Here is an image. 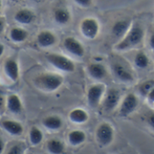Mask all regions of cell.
Segmentation results:
<instances>
[{"mask_svg":"<svg viewBox=\"0 0 154 154\" xmlns=\"http://www.w3.org/2000/svg\"><path fill=\"white\" fill-rule=\"evenodd\" d=\"M63 77L55 73H45L38 76L35 80L36 85L46 91L57 90L63 85Z\"/></svg>","mask_w":154,"mask_h":154,"instance_id":"2","label":"cell"},{"mask_svg":"<svg viewBox=\"0 0 154 154\" xmlns=\"http://www.w3.org/2000/svg\"><path fill=\"white\" fill-rule=\"evenodd\" d=\"M4 70L8 77L16 82L18 80L19 77V67L18 63L16 60L14 59H8L6 61L5 65H4Z\"/></svg>","mask_w":154,"mask_h":154,"instance_id":"12","label":"cell"},{"mask_svg":"<svg viewBox=\"0 0 154 154\" xmlns=\"http://www.w3.org/2000/svg\"><path fill=\"white\" fill-rule=\"evenodd\" d=\"M112 73L115 78L124 84H131L134 82V75L132 72L122 63H114L112 65Z\"/></svg>","mask_w":154,"mask_h":154,"instance_id":"5","label":"cell"},{"mask_svg":"<svg viewBox=\"0 0 154 154\" xmlns=\"http://www.w3.org/2000/svg\"><path fill=\"white\" fill-rule=\"evenodd\" d=\"M146 122L154 131V112H150L146 117Z\"/></svg>","mask_w":154,"mask_h":154,"instance_id":"29","label":"cell"},{"mask_svg":"<svg viewBox=\"0 0 154 154\" xmlns=\"http://www.w3.org/2000/svg\"><path fill=\"white\" fill-rule=\"evenodd\" d=\"M4 27H5V24H4V21L0 19V34H1L4 30Z\"/></svg>","mask_w":154,"mask_h":154,"instance_id":"34","label":"cell"},{"mask_svg":"<svg viewBox=\"0 0 154 154\" xmlns=\"http://www.w3.org/2000/svg\"><path fill=\"white\" fill-rule=\"evenodd\" d=\"M8 108L13 113H20L23 106L20 98L17 94H10L8 99Z\"/></svg>","mask_w":154,"mask_h":154,"instance_id":"19","label":"cell"},{"mask_svg":"<svg viewBox=\"0 0 154 154\" xmlns=\"http://www.w3.org/2000/svg\"><path fill=\"white\" fill-rule=\"evenodd\" d=\"M80 28L85 37L88 39H94L99 34L100 26L96 19L89 17V18H85L82 21Z\"/></svg>","mask_w":154,"mask_h":154,"instance_id":"7","label":"cell"},{"mask_svg":"<svg viewBox=\"0 0 154 154\" xmlns=\"http://www.w3.org/2000/svg\"><path fill=\"white\" fill-rule=\"evenodd\" d=\"M131 21L130 19H122L116 21L112 27V34L117 38H122L131 26Z\"/></svg>","mask_w":154,"mask_h":154,"instance_id":"11","label":"cell"},{"mask_svg":"<svg viewBox=\"0 0 154 154\" xmlns=\"http://www.w3.org/2000/svg\"><path fill=\"white\" fill-rule=\"evenodd\" d=\"M96 140L102 146H109L114 138V130L107 122H103L96 130Z\"/></svg>","mask_w":154,"mask_h":154,"instance_id":"4","label":"cell"},{"mask_svg":"<svg viewBox=\"0 0 154 154\" xmlns=\"http://www.w3.org/2000/svg\"><path fill=\"white\" fill-rule=\"evenodd\" d=\"M105 92V86L103 85H94L87 92V102L92 108H96L100 104L102 98Z\"/></svg>","mask_w":154,"mask_h":154,"instance_id":"8","label":"cell"},{"mask_svg":"<svg viewBox=\"0 0 154 154\" xmlns=\"http://www.w3.org/2000/svg\"><path fill=\"white\" fill-rule=\"evenodd\" d=\"M11 1H13V2H17L18 0H11Z\"/></svg>","mask_w":154,"mask_h":154,"instance_id":"38","label":"cell"},{"mask_svg":"<svg viewBox=\"0 0 154 154\" xmlns=\"http://www.w3.org/2000/svg\"><path fill=\"white\" fill-rule=\"evenodd\" d=\"M154 87V80H149L142 83L139 87V92L141 95L146 96L148 93Z\"/></svg>","mask_w":154,"mask_h":154,"instance_id":"26","label":"cell"},{"mask_svg":"<svg viewBox=\"0 0 154 154\" xmlns=\"http://www.w3.org/2000/svg\"><path fill=\"white\" fill-rule=\"evenodd\" d=\"M121 101V94L120 92L116 89H110L108 90L103 103V109L106 112H112L113 111L119 104Z\"/></svg>","mask_w":154,"mask_h":154,"instance_id":"9","label":"cell"},{"mask_svg":"<svg viewBox=\"0 0 154 154\" xmlns=\"http://www.w3.org/2000/svg\"><path fill=\"white\" fill-rule=\"evenodd\" d=\"M37 43L42 47H50L56 43V37L52 32L42 31L37 35Z\"/></svg>","mask_w":154,"mask_h":154,"instance_id":"13","label":"cell"},{"mask_svg":"<svg viewBox=\"0 0 154 154\" xmlns=\"http://www.w3.org/2000/svg\"><path fill=\"white\" fill-rule=\"evenodd\" d=\"M74 2L82 8H89L93 3V0H74Z\"/></svg>","mask_w":154,"mask_h":154,"instance_id":"27","label":"cell"},{"mask_svg":"<svg viewBox=\"0 0 154 154\" xmlns=\"http://www.w3.org/2000/svg\"><path fill=\"white\" fill-rule=\"evenodd\" d=\"M2 127L10 134L12 135H21L24 131L23 126L16 122L11 120H6L2 122Z\"/></svg>","mask_w":154,"mask_h":154,"instance_id":"16","label":"cell"},{"mask_svg":"<svg viewBox=\"0 0 154 154\" xmlns=\"http://www.w3.org/2000/svg\"><path fill=\"white\" fill-rule=\"evenodd\" d=\"M34 2H40V1H42V0H33Z\"/></svg>","mask_w":154,"mask_h":154,"instance_id":"36","label":"cell"},{"mask_svg":"<svg viewBox=\"0 0 154 154\" xmlns=\"http://www.w3.org/2000/svg\"><path fill=\"white\" fill-rule=\"evenodd\" d=\"M86 135L83 131H72L68 134V140L70 144L72 146H77L79 144H82L85 140Z\"/></svg>","mask_w":154,"mask_h":154,"instance_id":"20","label":"cell"},{"mask_svg":"<svg viewBox=\"0 0 154 154\" xmlns=\"http://www.w3.org/2000/svg\"><path fill=\"white\" fill-rule=\"evenodd\" d=\"M146 97H147V100H148L149 103H154V87L148 93Z\"/></svg>","mask_w":154,"mask_h":154,"instance_id":"30","label":"cell"},{"mask_svg":"<svg viewBox=\"0 0 154 154\" xmlns=\"http://www.w3.org/2000/svg\"><path fill=\"white\" fill-rule=\"evenodd\" d=\"M4 149H5V142L1 138H0V153L3 152Z\"/></svg>","mask_w":154,"mask_h":154,"instance_id":"33","label":"cell"},{"mask_svg":"<svg viewBox=\"0 0 154 154\" xmlns=\"http://www.w3.org/2000/svg\"><path fill=\"white\" fill-rule=\"evenodd\" d=\"M4 50H5V48H4V45L0 44V56H1V55L4 54Z\"/></svg>","mask_w":154,"mask_h":154,"instance_id":"35","label":"cell"},{"mask_svg":"<svg viewBox=\"0 0 154 154\" xmlns=\"http://www.w3.org/2000/svg\"><path fill=\"white\" fill-rule=\"evenodd\" d=\"M46 60L53 64L54 67H56L57 69L63 71V72H71L74 71V63L68 59L67 57L58 54H49L46 55Z\"/></svg>","mask_w":154,"mask_h":154,"instance_id":"3","label":"cell"},{"mask_svg":"<svg viewBox=\"0 0 154 154\" xmlns=\"http://www.w3.org/2000/svg\"><path fill=\"white\" fill-rule=\"evenodd\" d=\"M28 36L27 31L19 27H14L10 30V38L15 43L24 42Z\"/></svg>","mask_w":154,"mask_h":154,"instance_id":"22","label":"cell"},{"mask_svg":"<svg viewBox=\"0 0 154 154\" xmlns=\"http://www.w3.org/2000/svg\"><path fill=\"white\" fill-rule=\"evenodd\" d=\"M5 104V98H4V95L2 94H0V109L3 108Z\"/></svg>","mask_w":154,"mask_h":154,"instance_id":"31","label":"cell"},{"mask_svg":"<svg viewBox=\"0 0 154 154\" xmlns=\"http://www.w3.org/2000/svg\"><path fill=\"white\" fill-rule=\"evenodd\" d=\"M14 19L23 25L31 24L35 19V14L28 9H20L18 10L14 17Z\"/></svg>","mask_w":154,"mask_h":154,"instance_id":"15","label":"cell"},{"mask_svg":"<svg viewBox=\"0 0 154 154\" xmlns=\"http://www.w3.org/2000/svg\"><path fill=\"white\" fill-rule=\"evenodd\" d=\"M153 105H154V103H153Z\"/></svg>","mask_w":154,"mask_h":154,"instance_id":"39","label":"cell"},{"mask_svg":"<svg viewBox=\"0 0 154 154\" xmlns=\"http://www.w3.org/2000/svg\"><path fill=\"white\" fill-rule=\"evenodd\" d=\"M69 118L71 120V122L77 123V124H82L85 123L88 121V113L80 108H77L72 110L70 114H69Z\"/></svg>","mask_w":154,"mask_h":154,"instance_id":"17","label":"cell"},{"mask_svg":"<svg viewBox=\"0 0 154 154\" xmlns=\"http://www.w3.org/2000/svg\"><path fill=\"white\" fill-rule=\"evenodd\" d=\"M47 150L53 154H61L64 151V145L61 140H51L47 142Z\"/></svg>","mask_w":154,"mask_h":154,"instance_id":"23","label":"cell"},{"mask_svg":"<svg viewBox=\"0 0 154 154\" xmlns=\"http://www.w3.org/2000/svg\"><path fill=\"white\" fill-rule=\"evenodd\" d=\"M43 125L51 131H56L59 130L63 125V121L60 117L55 115H51L43 120Z\"/></svg>","mask_w":154,"mask_h":154,"instance_id":"18","label":"cell"},{"mask_svg":"<svg viewBox=\"0 0 154 154\" xmlns=\"http://www.w3.org/2000/svg\"><path fill=\"white\" fill-rule=\"evenodd\" d=\"M149 61L147 56V54L143 51H139L134 57V64L140 68V69H144L149 66Z\"/></svg>","mask_w":154,"mask_h":154,"instance_id":"24","label":"cell"},{"mask_svg":"<svg viewBox=\"0 0 154 154\" xmlns=\"http://www.w3.org/2000/svg\"><path fill=\"white\" fill-rule=\"evenodd\" d=\"M29 138H30V141L32 142V144L34 145H37L39 144L42 140H43V132L36 127H32L30 130V133H29Z\"/></svg>","mask_w":154,"mask_h":154,"instance_id":"25","label":"cell"},{"mask_svg":"<svg viewBox=\"0 0 154 154\" xmlns=\"http://www.w3.org/2000/svg\"><path fill=\"white\" fill-rule=\"evenodd\" d=\"M1 7H2V2H1V0H0V9H1Z\"/></svg>","mask_w":154,"mask_h":154,"instance_id":"37","label":"cell"},{"mask_svg":"<svg viewBox=\"0 0 154 154\" xmlns=\"http://www.w3.org/2000/svg\"><path fill=\"white\" fill-rule=\"evenodd\" d=\"M88 72L94 79L100 80L106 76L107 71L105 66L103 65L102 63H91L88 66Z\"/></svg>","mask_w":154,"mask_h":154,"instance_id":"14","label":"cell"},{"mask_svg":"<svg viewBox=\"0 0 154 154\" xmlns=\"http://www.w3.org/2000/svg\"><path fill=\"white\" fill-rule=\"evenodd\" d=\"M144 28L139 23H132L126 35L114 46L115 50L124 52L140 45L144 39Z\"/></svg>","mask_w":154,"mask_h":154,"instance_id":"1","label":"cell"},{"mask_svg":"<svg viewBox=\"0 0 154 154\" xmlns=\"http://www.w3.org/2000/svg\"><path fill=\"white\" fill-rule=\"evenodd\" d=\"M138 106H139L138 97L134 94H128L123 98L121 103L119 115L121 117H128L137 110Z\"/></svg>","mask_w":154,"mask_h":154,"instance_id":"6","label":"cell"},{"mask_svg":"<svg viewBox=\"0 0 154 154\" xmlns=\"http://www.w3.org/2000/svg\"><path fill=\"white\" fill-rule=\"evenodd\" d=\"M63 46L69 53L75 56L82 57L85 54V48L83 45L73 37H66L63 41Z\"/></svg>","mask_w":154,"mask_h":154,"instance_id":"10","label":"cell"},{"mask_svg":"<svg viewBox=\"0 0 154 154\" xmlns=\"http://www.w3.org/2000/svg\"><path fill=\"white\" fill-rule=\"evenodd\" d=\"M54 18L56 23L61 25H65L70 21L71 14L65 8H58L54 13Z\"/></svg>","mask_w":154,"mask_h":154,"instance_id":"21","label":"cell"},{"mask_svg":"<svg viewBox=\"0 0 154 154\" xmlns=\"http://www.w3.org/2000/svg\"><path fill=\"white\" fill-rule=\"evenodd\" d=\"M149 46H150L151 49H154V33L150 36V39H149Z\"/></svg>","mask_w":154,"mask_h":154,"instance_id":"32","label":"cell"},{"mask_svg":"<svg viewBox=\"0 0 154 154\" xmlns=\"http://www.w3.org/2000/svg\"><path fill=\"white\" fill-rule=\"evenodd\" d=\"M23 149L20 145H14L11 147V149H9L8 153L9 154H21L23 153Z\"/></svg>","mask_w":154,"mask_h":154,"instance_id":"28","label":"cell"}]
</instances>
